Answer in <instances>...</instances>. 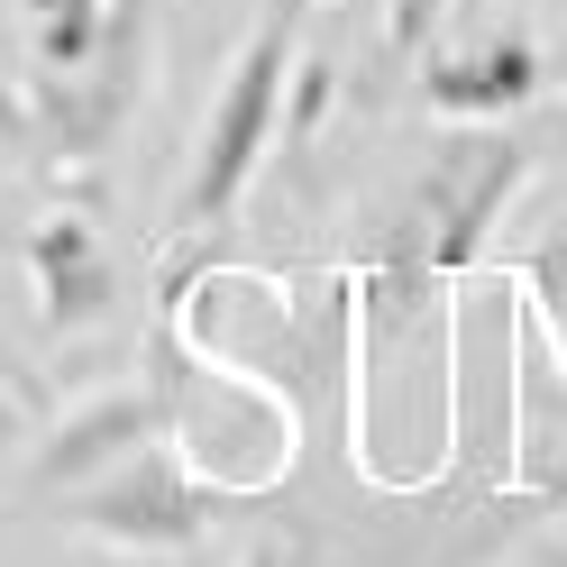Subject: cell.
Listing matches in <instances>:
<instances>
[{"label":"cell","mask_w":567,"mask_h":567,"mask_svg":"<svg viewBox=\"0 0 567 567\" xmlns=\"http://www.w3.org/2000/svg\"><path fill=\"white\" fill-rule=\"evenodd\" d=\"M284 92H293V0H275V10L257 19V38L238 47L220 101H210L202 147H193V184H184V210H174L184 229H220L229 210H238V193L257 184V165L275 147Z\"/></svg>","instance_id":"obj_1"},{"label":"cell","mask_w":567,"mask_h":567,"mask_svg":"<svg viewBox=\"0 0 567 567\" xmlns=\"http://www.w3.org/2000/svg\"><path fill=\"white\" fill-rule=\"evenodd\" d=\"M522 137L504 128H467V137H449V147L421 165V184H412V210H403V257L421 275H457V266H476V247L485 229L504 220V202L522 193Z\"/></svg>","instance_id":"obj_2"},{"label":"cell","mask_w":567,"mask_h":567,"mask_svg":"<svg viewBox=\"0 0 567 567\" xmlns=\"http://www.w3.org/2000/svg\"><path fill=\"white\" fill-rule=\"evenodd\" d=\"M64 513H74L83 540H111V549H137V558H165V549H193L202 522H210V485L193 467L184 440H147L128 449L120 467H101L92 485L64 494Z\"/></svg>","instance_id":"obj_3"},{"label":"cell","mask_w":567,"mask_h":567,"mask_svg":"<svg viewBox=\"0 0 567 567\" xmlns=\"http://www.w3.org/2000/svg\"><path fill=\"white\" fill-rule=\"evenodd\" d=\"M137 83H147V0H120V19L101 28V47L64 74H38V137L55 156H101L120 137V120L137 111Z\"/></svg>","instance_id":"obj_4"},{"label":"cell","mask_w":567,"mask_h":567,"mask_svg":"<svg viewBox=\"0 0 567 567\" xmlns=\"http://www.w3.org/2000/svg\"><path fill=\"white\" fill-rule=\"evenodd\" d=\"M540 83H549V64H540V47H530V28H513V19L431 47V74H421L431 111H449V120H504V111H522Z\"/></svg>","instance_id":"obj_5"},{"label":"cell","mask_w":567,"mask_h":567,"mask_svg":"<svg viewBox=\"0 0 567 567\" xmlns=\"http://www.w3.org/2000/svg\"><path fill=\"white\" fill-rule=\"evenodd\" d=\"M165 431H174L165 394H92L74 421H55V431H47V449H38V485H47V494H74V485H92L101 467H120L128 449L165 440Z\"/></svg>","instance_id":"obj_6"},{"label":"cell","mask_w":567,"mask_h":567,"mask_svg":"<svg viewBox=\"0 0 567 567\" xmlns=\"http://www.w3.org/2000/svg\"><path fill=\"white\" fill-rule=\"evenodd\" d=\"M28 275H38V302H47V330H92L111 311L120 275H111V247L83 210H55V220L28 229Z\"/></svg>","instance_id":"obj_7"},{"label":"cell","mask_w":567,"mask_h":567,"mask_svg":"<svg viewBox=\"0 0 567 567\" xmlns=\"http://www.w3.org/2000/svg\"><path fill=\"white\" fill-rule=\"evenodd\" d=\"M467 10V0H394V19H384V38H394V55H421L440 38V28Z\"/></svg>","instance_id":"obj_8"},{"label":"cell","mask_w":567,"mask_h":567,"mask_svg":"<svg viewBox=\"0 0 567 567\" xmlns=\"http://www.w3.org/2000/svg\"><path fill=\"white\" fill-rule=\"evenodd\" d=\"M28 128H38V111H28V101L0 83V147H10V137H28Z\"/></svg>","instance_id":"obj_9"},{"label":"cell","mask_w":567,"mask_h":567,"mask_svg":"<svg viewBox=\"0 0 567 567\" xmlns=\"http://www.w3.org/2000/svg\"><path fill=\"white\" fill-rule=\"evenodd\" d=\"M558 137H567V55H558Z\"/></svg>","instance_id":"obj_10"},{"label":"cell","mask_w":567,"mask_h":567,"mask_svg":"<svg viewBox=\"0 0 567 567\" xmlns=\"http://www.w3.org/2000/svg\"><path fill=\"white\" fill-rule=\"evenodd\" d=\"M238 567H284V558H275V549H257V558H238Z\"/></svg>","instance_id":"obj_11"},{"label":"cell","mask_w":567,"mask_h":567,"mask_svg":"<svg viewBox=\"0 0 567 567\" xmlns=\"http://www.w3.org/2000/svg\"><path fill=\"white\" fill-rule=\"evenodd\" d=\"M540 567H567V549H540Z\"/></svg>","instance_id":"obj_12"},{"label":"cell","mask_w":567,"mask_h":567,"mask_svg":"<svg viewBox=\"0 0 567 567\" xmlns=\"http://www.w3.org/2000/svg\"><path fill=\"white\" fill-rule=\"evenodd\" d=\"M137 567H156V558H137Z\"/></svg>","instance_id":"obj_13"}]
</instances>
